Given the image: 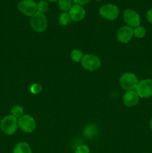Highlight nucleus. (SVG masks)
<instances>
[{"label": "nucleus", "instance_id": "6", "mask_svg": "<svg viewBox=\"0 0 152 153\" xmlns=\"http://www.w3.org/2000/svg\"><path fill=\"white\" fill-rule=\"evenodd\" d=\"M136 92L139 98H149L152 97V79H147L139 82Z\"/></svg>", "mask_w": 152, "mask_h": 153}, {"label": "nucleus", "instance_id": "20", "mask_svg": "<svg viewBox=\"0 0 152 153\" xmlns=\"http://www.w3.org/2000/svg\"><path fill=\"white\" fill-rule=\"evenodd\" d=\"M146 30L143 26L139 25L134 28V36L137 38H143L145 36Z\"/></svg>", "mask_w": 152, "mask_h": 153}, {"label": "nucleus", "instance_id": "9", "mask_svg": "<svg viewBox=\"0 0 152 153\" xmlns=\"http://www.w3.org/2000/svg\"><path fill=\"white\" fill-rule=\"evenodd\" d=\"M17 7L22 14L28 16H32L37 12V3L34 0H21Z\"/></svg>", "mask_w": 152, "mask_h": 153}, {"label": "nucleus", "instance_id": "10", "mask_svg": "<svg viewBox=\"0 0 152 153\" xmlns=\"http://www.w3.org/2000/svg\"><path fill=\"white\" fill-rule=\"evenodd\" d=\"M134 37V28L125 25L122 26L118 30L117 39L119 42L122 43H128Z\"/></svg>", "mask_w": 152, "mask_h": 153}, {"label": "nucleus", "instance_id": "22", "mask_svg": "<svg viewBox=\"0 0 152 153\" xmlns=\"http://www.w3.org/2000/svg\"><path fill=\"white\" fill-rule=\"evenodd\" d=\"M75 153H89V149L86 145H80L76 148Z\"/></svg>", "mask_w": 152, "mask_h": 153}, {"label": "nucleus", "instance_id": "25", "mask_svg": "<svg viewBox=\"0 0 152 153\" xmlns=\"http://www.w3.org/2000/svg\"><path fill=\"white\" fill-rule=\"evenodd\" d=\"M149 124H150V128H151V129L152 130V118H151V119L150 122H149Z\"/></svg>", "mask_w": 152, "mask_h": 153}, {"label": "nucleus", "instance_id": "7", "mask_svg": "<svg viewBox=\"0 0 152 153\" xmlns=\"http://www.w3.org/2000/svg\"><path fill=\"white\" fill-rule=\"evenodd\" d=\"M119 13V8L113 4H106L101 6L99 9V14L104 19L107 20H114L118 17Z\"/></svg>", "mask_w": 152, "mask_h": 153}, {"label": "nucleus", "instance_id": "14", "mask_svg": "<svg viewBox=\"0 0 152 153\" xmlns=\"http://www.w3.org/2000/svg\"><path fill=\"white\" fill-rule=\"evenodd\" d=\"M83 134L88 138H92L98 134V128L94 124H89L84 128Z\"/></svg>", "mask_w": 152, "mask_h": 153}, {"label": "nucleus", "instance_id": "3", "mask_svg": "<svg viewBox=\"0 0 152 153\" xmlns=\"http://www.w3.org/2000/svg\"><path fill=\"white\" fill-rule=\"evenodd\" d=\"M119 83H120L121 87L124 90L130 91L136 90V88L139 83V81L135 74L130 73V72H127V73H123L121 76L120 79H119Z\"/></svg>", "mask_w": 152, "mask_h": 153}, {"label": "nucleus", "instance_id": "28", "mask_svg": "<svg viewBox=\"0 0 152 153\" xmlns=\"http://www.w3.org/2000/svg\"><path fill=\"white\" fill-rule=\"evenodd\" d=\"M145 153H149V152H145Z\"/></svg>", "mask_w": 152, "mask_h": 153}, {"label": "nucleus", "instance_id": "5", "mask_svg": "<svg viewBox=\"0 0 152 153\" xmlns=\"http://www.w3.org/2000/svg\"><path fill=\"white\" fill-rule=\"evenodd\" d=\"M18 126L25 133H31L36 129L37 123L30 115L24 114L18 119Z\"/></svg>", "mask_w": 152, "mask_h": 153}, {"label": "nucleus", "instance_id": "18", "mask_svg": "<svg viewBox=\"0 0 152 153\" xmlns=\"http://www.w3.org/2000/svg\"><path fill=\"white\" fill-rule=\"evenodd\" d=\"M49 9V3L45 0H40L38 3H37V12L41 13H44L47 12Z\"/></svg>", "mask_w": 152, "mask_h": 153}, {"label": "nucleus", "instance_id": "16", "mask_svg": "<svg viewBox=\"0 0 152 153\" xmlns=\"http://www.w3.org/2000/svg\"><path fill=\"white\" fill-rule=\"evenodd\" d=\"M72 19L69 12H63V13H61L60 14L59 18H58L59 24L61 25H63V26H66V25H69Z\"/></svg>", "mask_w": 152, "mask_h": 153}, {"label": "nucleus", "instance_id": "27", "mask_svg": "<svg viewBox=\"0 0 152 153\" xmlns=\"http://www.w3.org/2000/svg\"><path fill=\"white\" fill-rule=\"evenodd\" d=\"M96 1H101V0H96Z\"/></svg>", "mask_w": 152, "mask_h": 153}, {"label": "nucleus", "instance_id": "12", "mask_svg": "<svg viewBox=\"0 0 152 153\" xmlns=\"http://www.w3.org/2000/svg\"><path fill=\"white\" fill-rule=\"evenodd\" d=\"M123 103L127 107H134L136 106L139 102V97L138 96L136 91H127L123 96Z\"/></svg>", "mask_w": 152, "mask_h": 153}, {"label": "nucleus", "instance_id": "24", "mask_svg": "<svg viewBox=\"0 0 152 153\" xmlns=\"http://www.w3.org/2000/svg\"><path fill=\"white\" fill-rule=\"evenodd\" d=\"M146 19L149 22L152 23V8L149 9L146 13Z\"/></svg>", "mask_w": 152, "mask_h": 153}, {"label": "nucleus", "instance_id": "19", "mask_svg": "<svg viewBox=\"0 0 152 153\" xmlns=\"http://www.w3.org/2000/svg\"><path fill=\"white\" fill-rule=\"evenodd\" d=\"M83 57V54L80 49H73L71 52V58L75 62H80L81 61Z\"/></svg>", "mask_w": 152, "mask_h": 153}, {"label": "nucleus", "instance_id": "1", "mask_svg": "<svg viewBox=\"0 0 152 153\" xmlns=\"http://www.w3.org/2000/svg\"><path fill=\"white\" fill-rule=\"evenodd\" d=\"M0 127L3 132L7 135H13L18 128V119L12 115H7L1 119Z\"/></svg>", "mask_w": 152, "mask_h": 153}, {"label": "nucleus", "instance_id": "23", "mask_svg": "<svg viewBox=\"0 0 152 153\" xmlns=\"http://www.w3.org/2000/svg\"><path fill=\"white\" fill-rule=\"evenodd\" d=\"M73 2H75V4H79L80 6H83L86 4L87 3H89L90 1V0H72Z\"/></svg>", "mask_w": 152, "mask_h": 153}, {"label": "nucleus", "instance_id": "17", "mask_svg": "<svg viewBox=\"0 0 152 153\" xmlns=\"http://www.w3.org/2000/svg\"><path fill=\"white\" fill-rule=\"evenodd\" d=\"M23 107H22V105H14L12 108L11 110H10V115H12V116H13L14 117H16V119H19L21 117L23 116Z\"/></svg>", "mask_w": 152, "mask_h": 153}, {"label": "nucleus", "instance_id": "4", "mask_svg": "<svg viewBox=\"0 0 152 153\" xmlns=\"http://www.w3.org/2000/svg\"><path fill=\"white\" fill-rule=\"evenodd\" d=\"M81 65L88 71H95L101 65V61L97 55L92 54H86L83 55L81 60Z\"/></svg>", "mask_w": 152, "mask_h": 153}, {"label": "nucleus", "instance_id": "26", "mask_svg": "<svg viewBox=\"0 0 152 153\" xmlns=\"http://www.w3.org/2000/svg\"><path fill=\"white\" fill-rule=\"evenodd\" d=\"M46 1H52V2H55V1H58V0H46Z\"/></svg>", "mask_w": 152, "mask_h": 153}, {"label": "nucleus", "instance_id": "11", "mask_svg": "<svg viewBox=\"0 0 152 153\" xmlns=\"http://www.w3.org/2000/svg\"><path fill=\"white\" fill-rule=\"evenodd\" d=\"M69 13L72 20L75 22H80L82 19H84L86 16V11L83 6L76 4L72 5L71 9L69 10Z\"/></svg>", "mask_w": 152, "mask_h": 153}, {"label": "nucleus", "instance_id": "2", "mask_svg": "<svg viewBox=\"0 0 152 153\" xmlns=\"http://www.w3.org/2000/svg\"><path fill=\"white\" fill-rule=\"evenodd\" d=\"M31 26L34 31L41 33L46 31L48 27V20L44 13L37 12L31 16Z\"/></svg>", "mask_w": 152, "mask_h": 153}, {"label": "nucleus", "instance_id": "13", "mask_svg": "<svg viewBox=\"0 0 152 153\" xmlns=\"http://www.w3.org/2000/svg\"><path fill=\"white\" fill-rule=\"evenodd\" d=\"M13 153H32V150L26 142H19L13 148Z\"/></svg>", "mask_w": 152, "mask_h": 153}, {"label": "nucleus", "instance_id": "15", "mask_svg": "<svg viewBox=\"0 0 152 153\" xmlns=\"http://www.w3.org/2000/svg\"><path fill=\"white\" fill-rule=\"evenodd\" d=\"M58 7L63 12H67L72 7V0H58Z\"/></svg>", "mask_w": 152, "mask_h": 153}, {"label": "nucleus", "instance_id": "21", "mask_svg": "<svg viewBox=\"0 0 152 153\" xmlns=\"http://www.w3.org/2000/svg\"><path fill=\"white\" fill-rule=\"evenodd\" d=\"M42 91V86L40 84L34 83L30 87V91L33 94H38Z\"/></svg>", "mask_w": 152, "mask_h": 153}, {"label": "nucleus", "instance_id": "8", "mask_svg": "<svg viewBox=\"0 0 152 153\" xmlns=\"http://www.w3.org/2000/svg\"><path fill=\"white\" fill-rule=\"evenodd\" d=\"M124 21L126 22L128 26L131 28H136V27L140 25L141 23V18L139 14L132 9H126L123 13Z\"/></svg>", "mask_w": 152, "mask_h": 153}]
</instances>
